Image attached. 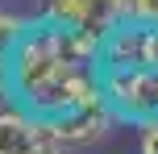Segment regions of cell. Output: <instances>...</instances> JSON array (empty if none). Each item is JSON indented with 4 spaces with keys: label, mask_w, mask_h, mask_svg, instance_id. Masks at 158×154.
<instances>
[{
    "label": "cell",
    "mask_w": 158,
    "mask_h": 154,
    "mask_svg": "<svg viewBox=\"0 0 158 154\" xmlns=\"http://www.w3.org/2000/svg\"><path fill=\"white\" fill-rule=\"evenodd\" d=\"M100 71H158V25L146 17H125L96 54Z\"/></svg>",
    "instance_id": "6da1fadb"
},
{
    "label": "cell",
    "mask_w": 158,
    "mask_h": 154,
    "mask_svg": "<svg viewBox=\"0 0 158 154\" xmlns=\"http://www.w3.org/2000/svg\"><path fill=\"white\" fill-rule=\"evenodd\" d=\"M108 108L129 125L158 121V71H100Z\"/></svg>",
    "instance_id": "7a4b0ae2"
},
{
    "label": "cell",
    "mask_w": 158,
    "mask_h": 154,
    "mask_svg": "<svg viewBox=\"0 0 158 154\" xmlns=\"http://www.w3.org/2000/svg\"><path fill=\"white\" fill-rule=\"evenodd\" d=\"M117 125H121V117L108 104H100V108H83V113H67L58 121H46L42 133L63 142V146H71V150H83V146H100Z\"/></svg>",
    "instance_id": "3957f363"
},
{
    "label": "cell",
    "mask_w": 158,
    "mask_h": 154,
    "mask_svg": "<svg viewBox=\"0 0 158 154\" xmlns=\"http://www.w3.org/2000/svg\"><path fill=\"white\" fill-rule=\"evenodd\" d=\"M42 138H46L42 121L29 108H21V104L0 108V154H29Z\"/></svg>",
    "instance_id": "277c9868"
},
{
    "label": "cell",
    "mask_w": 158,
    "mask_h": 154,
    "mask_svg": "<svg viewBox=\"0 0 158 154\" xmlns=\"http://www.w3.org/2000/svg\"><path fill=\"white\" fill-rule=\"evenodd\" d=\"M125 17H133V0H87V8H83V17H79L75 29L92 33V38L100 42V38H108Z\"/></svg>",
    "instance_id": "5b68a950"
},
{
    "label": "cell",
    "mask_w": 158,
    "mask_h": 154,
    "mask_svg": "<svg viewBox=\"0 0 158 154\" xmlns=\"http://www.w3.org/2000/svg\"><path fill=\"white\" fill-rule=\"evenodd\" d=\"M83 8H87V0H46V4H42V17L63 21V25H79Z\"/></svg>",
    "instance_id": "8992f818"
},
{
    "label": "cell",
    "mask_w": 158,
    "mask_h": 154,
    "mask_svg": "<svg viewBox=\"0 0 158 154\" xmlns=\"http://www.w3.org/2000/svg\"><path fill=\"white\" fill-rule=\"evenodd\" d=\"M25 17H13V13H4V8H0V54H8V50H13V42L21 38V29H25Z\"/></svg>",
    "instance_id": "52a82bcc"
},
{
    "label": "cell",
    "mask_w": 158,
    "mask_h": 154,
    "mask_svg": "<svg viewBox=\"0 0 158 154\" xmlns=\"http://www.w3.org/2000/svg\"><path fill=\"white\" fill-rule=\"evenodd\" d=\"M137 154H158V121L142 125V138H137Z\"/></svg>",
    "instance_id": "ba28073f"
},
{
    "label": "cell",
    "mask_w": 158,
    "mask_h": 154,
    "mask_svg": "<svg viewBox=\"0 0 158 154\" xmlns=\"http://www.w3.org/2000/svg\"><path fill=\"white\" fill-rule=\"evenodd\" d=\"M133 17H146L158 25V0H133Z\"/></svg>",
    "instance_id": "9c48e42d"
},
{
    "label": "cell",
    "mask_w": 158,
    "mask_h": 154,
    "mask_svg": "<svg viewBox=\"0 0 158 154\" xmlns=\"http://www.w3.org/2000/svg\"><path fill=\"white\" fill-rule=\"evenodd\" d=\"M29 154H71V146H63V142H54V138H42Z\"/></svg>",
    "instance_id": "30bf717a"
}]
</instances>
